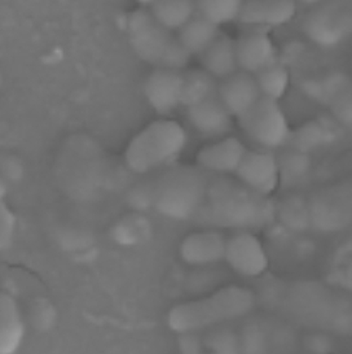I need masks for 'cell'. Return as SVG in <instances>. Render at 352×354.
<instances>
[{
  "mask_svg": "<svg viewBox=\"0 0 352 354\" xmlns=\"http://www.w3.org/2000/svg\"><path fill=\"white\" fill-rule=\"evenodd\" d=\"M255 296L245 287L231 286L192 301L173 306L167 326L176 333H195L241 318L253 310Z\"/></svg>",
  "mask_w": 352,
  "mask_h": 354,
  "instance_id": "obj_1",
  "label": "cell"
},
{
  "mask_svg": "<svg viewBox=\"0 0 352 354\" xmlns=\"http://www.w3.org/2000/svg\"><path fill=\"white\" fill-rule=\"evenodd\" d=\"M127 34L135 53L155 69L180 71L189 62L190 55L177 35L157 21L150 11L131 12L127 17Z\"/></svg>",
  "mask_w": 352,
  "mask_h": 354,
  "instance_id": "obj_2",
  "label": "cell"
},
{
  "mask_svg": "<svg viewBox=\"0 0 352 354\" xmlns=\"http://www.w3.org/2000/svg\"><path fill=\"white\" fill-rule=\"evenodd\" d=\"M184 127L174 120H157L130 140L124 164L135 174H148L177 156L186 147Z\"/></svg>",
  "mask_w": 352,
  "mask_h": 354,
  "instance_id": "obj_3",
  "label": "cell"
},
{
  "mask_svg": "<svg viewBox=\"0 0 352 354\" xmlns=\"http://www.w3.org/2000/svg\"><path fill=\"white\" fill-rule=\"evenodd\" d=\"M186 115L197 131L205 136L224 134L231 126V113L214 90L211 75L206 72H190L184 75Z\"/></svg>",
  "mask_w": 352,
  "mask_h": 354,
  "instance_id": "obj_4",
  "label": "cell"
},
{
  "mask_svg": "<svg viewBox=\"0 0 352 354\" xmlns=\"http://www.w3.org/2000/svg\"><path fill=\"white\" fill-rule=\"evenodd\" d=\"M204 194L201 179L189 170L170 173L152 192L155 208L171 218H184L196 210Z\"/></svg>",
  "mask_w": 352,
  "mask_h": 354,
  "instance_id": "obj_5",
  "label": "cell"
},
{
  "mask_svg": "<svg viewBox=\"0 0 352 354\" xmlns=\"http://www.w3.org/2000/svg\"><path fill=\"white\" fill-rule=\"evenodd\" d=\"M244 133L259 146L275 148L284 143L289 133L286 117L277 100L260 96L248 112L238 118Z\"/></svg>",
  "mask_w": 352,
  "mask_h": 354,
  "instance_id": "obj_6",
  "label": "cell"
},
{
  "mask_svg": "<svg viewBox=\"0 0 352 354\" xmlns=\"http://www.w3.org/2000/svg\"><path fill=\"white\" fill-rule=\"evenodd\" d=\"M224 260L242 277H259L268 268V256L260 240L248 232H239L227 239Z\"/></svg>",
  "mask_w": 352,
  "mask_h": 354,
  "instance_id": "obj_7",
  "label": "cell"
},
{
  "mask_svg": "<svg viewBox=\"0 0 352 354\" xmlns=\"http://www.w3.org/2000/svg\"><path fill=\"white\" fill-rule=\"evenodd\" d=\"M186 78L176 69H155L144 84L148 103L159 115H170L183 103Z\"/></svg>",
  "mask_w": 352,
  "mask_h": 354,
  "instance_id": "obj_8",
  "label": "cell"
},
{
  "mask_svg": "<svg viewBox=\"0 0 352 354\" xmlns=\"http://www.w3.org/2000/svg\"><path fill=\"white\" fill-rule=\"evenodd\" d=\"M235 174L260 195L272 194L279 183L277 162L267 151H246Z\"/></svg>",
  "mask_w": 352,
  "mask_h": 354,
  "instance_id": "obj_9",
  "label": "cell"
},
{
  "mask_svg": "<svg viewBox=\"0 0 352 354\" xmlns=\"http://www.w3.org/2000/svg\"><path fill=\"white\" fill-rule=\"evenodd\" d=\"M295 13V0H244L237 22L253 29L276 28L291 21Z\"/></svg>",
  "mask_w": 352,
  "mask_h": 354,
  "instance_id": "obj_10",
  "label": "cell"
},
{
  "mask_svg": "<svg viewBox=\"0 0 352 354\" xmlns=\"http://www.w3.org/2000/svg\"><path fill=\"white\" fill-rule=\"evenodd\" d=\"M227 238L217 231H197L180 243L182 260L192 266H206L224 260Z\"/></svg>",
  "mask_w": 352,
  "mask_h": 354,
  "instance_id": "obj_11",
  "label": "cell"
},
{
  "mask_svg": "<svg viewBox=\"0 0 352 354\" xmlns=\"http://www.w3.org/2000/svg\"><path fill=\"white\" fill-rule=\"evenodd\" d=\"M217 95L231 115L239 118L262 96L255 77L246 72H236L222 81Z\"/></svg>",
  "mask_w": 352,
  "mask_h": 354,
  "instance_id": "obj_12",
  "label": "cell"
},
{
  "mask_svg": "<svg viewBox=\"0 0 352 354\" xmlns=\"http://www.w3.org/2000/svg\"><path fill=\"white\" fill-rule=\"evenodd\" d=\"M236 44L237 66L246 73L255 74L273 62L275 47L267 32L253 29L242 34Z\"/></svg>",
  "mask_w": 352,
  "mask_h": 354,
  "instance_id": "obj_13",
  "label": "cell"
},
{
  "mask_svg": "<svg viewBox=\"0 0 352 354\" xmlns=\"http://www.w3.org/2000/svg\"><path fill=\"white\" fill-rule=\"evenodd\" d=\"M248 149L241 140L227 136L202 147L196 155L198 167L213 173H235Z\"/></svg>",
  "mask_w": 352,
  "mask_h": 354,
  "instance_id": "obj_14",
  "label": "cell"
},
{
  "mask_svg": "<svg viewBox=\"0 0 352 354\" xmlns=\"http://www.w3.org/2000/svg\"><path fill=\"white\" fill-rule=\"evenodd\" d=\"M23 337V321L17 301L0 291V354L16 352Z\"/></svg>",
  "mask_w": 352,
  "mask_h": 354,
  "instance_id": "obj_15",
  "label": "cell"
},
{
  "mask_svg": "<svg viewBox=\"0 0 352 354\" xmlns=\"http://www.w3.org/2000/svg\"><path fill=\"white\" fill-rule=\"evenodd\" d=\"M201 60L205 72L214 78L224 80L236 73L238 66L235 41L231 37L219 34L206 51L201 53Z\"/></svg>",
  "mask_w": 352,
  "mask_h": 354,
  "instance_id": "obj_16",
  "label": "cell"
},
{
  "mask_svg": "<svg viewBox=\"0 0 352 354\" xmlns=\"http://www.w3.org/2000/svg\"><path fill=\"white\" fill-rule=\"evenodd\" d=\"M219 26L195 15L177 32V39L189 55H201L219 35Z\"/></svg>",
  "mask_w": 352,
  "mask_h": 354,
  "instance_id": "obj_17",
  "label": "cell"
},
{
  "mask_svg": "<svg viewBox=\"0 0 352 354\" xmlns=\"http://www.w3.org/2000/svg\"><path fill=\"white\" fill-rule=\"evenodd\" d=\"M150 13L168 30H180L196 15L195 0H157Z\"/></svg>",
  "mask_w": 352,
  "mask_h": 354,
  "instance_id": "obj_18",
  "label": "cell"
},
{
  "mask_svg": "<svg viewBox=\"0 0 352 354\" xmlns=\"http://www.w3.org/2000/svg\"><path fill=\"white\" fill-rule=\"evenodd\" d=\"M255 81L258 84L262 96L277 100L281 99L289 87L288 71L275 62L266 65L263 69L255 73Z\"/></svg>",
  "mask_w": 352,
  "mask_h": 354,
  "instance_id": "obj_19",
  "label": "cell"
},
{
  "mask_svg": "<svg viewBox=\"0 0 352 354\" xmlns=\"http://www.w3.org/2000/svg\"><path fill=\"white\" fill-rule=\"evenodd\" d=\"M196 13L217 26L237 21L244 0H195Z\"/></svg>",
  "mask_w": 352,
  "mask_h": 354,
  "instance_id": "obj_20",
  "label": "cell"
},
{
  "mask_svg": "<svg viewBox=\"0 0 352 354\" xmlns=\"http://www.w3.org/2000/svg\"><path fill=\"white\" fill-rule=\"evenodd\" d=\"M206 346H208L211 351L219 352V353H229V352H236V336L228 330H219L210 333L206 337Z\"/></svg>",
  "mask_w": 352,
  "mask_h": 354,
  "instance_id": "obj_21",
  "label": "cell"
},
{
  "mask_svg": "<svg viewBox=\"0 0 352 354\" xmlns=\"http://www.w3.org/2000/svg\"><path fill=\"white\" fill-rule=\"evenodd\" d=\"M7 191H8V187H7V183L0 178V200H3L4 196L7 195Z\"/></svg>",
  "mask_w": 352,
  "mask_h": 354,
  "instance_id": "obj_22",
  "label": "cell"
},
{
  "mask_svg": "<svg viewBox=\"0 0 352 354\" xmlns=\"http://www.w3.org/2000/svg\"><path fill=\"white\" fill-rule=\"evenodd\" d=\"M136 1H139L143 6H153L157 0H136Z\"/></svg>",
  "mask_w": 352,
  "mask_h": 354,
  "instance_id": "obj_23",
  "label": "cell"
},
{
  "mask_svg": "<svg viewBox=\"0 0 352 354\" xmlns=\"http://www.w3.org/2000/svg\"><path fill=\"white\" fill-rule=\"evenodd\" d=\"M304 4H307V6H313V4H317V3H320L321 0H302Z\"/></svg>",
  "mask_w": 352,
  "mask_h": 354,
  "instance_id": "obj_24",
  "label": "cell"
}]
</instances>
